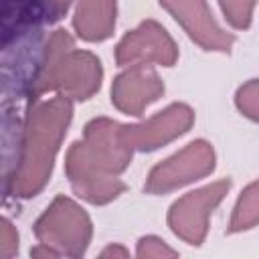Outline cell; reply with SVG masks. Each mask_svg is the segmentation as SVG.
<instances>
[{
    "instance_id": "13",
    "label": "cell",
    "mask_w": 259,
    "mask_h": 259,
    "mask_svg": "<svg viewBox=\"0 0 259 259\" xmlns=\"http://www.w3.org/2000/svg\"><path fill=\"white\" fill-rule=\"evenodd\" d=\"M255 227H259V178H255L241 190L233 206L227 233H245Z\"/></svg>"
},
{
    "instance_id": "15",
    "label": "cell",
    "mask_w": 259,
    "mask_h": 259,
    "mask_svg": "<svg viewBox=\"0 0 259 259\" xmlns=\"http://www.w3.org/2000/svg\"><path fill=\"white\" fill-rule=\"evenodd\" d=\"M235 107L243 117L259 123V79H249L237 87Z\"/></svg>"
},
{
    "instance_id": "9",
    "label": "cell",
    "mask_w": 259,
    "mask_h": 259,
    "mask_svg": "<svg viewBox=\"0 0 259 259\" xmlns=\"http://www.w3.org/2000/svg\"><path fill=\"white\" fill-rule=\"evenodd\" d=\"M176 20L186 36L208 53H231L235 34L227 32L214 18L206 0H158Z\"/></svg>"
},
{
    "instance_id": "2",
    "label": "cell",
    "mask_w": 259,
    "mask_h": 259,
    "mask_svg": "<svg viewBox=\"0 0 259 259\" xmlns=\"http://www.w3.org/2000/svg\"><path fill=\"white\" fill-rule=\"evenodd\" d=\"M103 81V65L97 55L75 47L65 28H55L42 38L26 101L45 95H63L71 101H87Z\"/></svg>"
},
{
    "instance_id": "17",
    "label": "cell",
    "mask_w": 259,
    "mask_h": 259,
    "mask_svg": "<svg viewBox=\"0 0 259 259\" xmlns=\"http://www.w3.org/2000/svg\"><path fill=\"white\" fill-rule=\"evenodd\" d=\"M16 253H18V231L8 219H2L0 221V255L4 259H10Z\"/></svg>"
},
{
    "instance_id": "5",
    "label": "cell",
    "mask_w": 259,
    "mask_h": 259,
    "mask_svg": "<svg viewBox=\"0 0 259 259\" xmlns=\"http://www.w3.org/2000/svg\"><path fill=\"white\" fill-rule=\"evenodd\" d=\"M217 168V154L210 142L198 138L184 148L152 166L146 176L144 190L148 194H168L210 176Z\"/></svg>"
},
{
    "instance_id": "8",
    "label": "cell",
    "mask_w": 259,
    "mask_h": 259,
    "mask_svg": "<svg viewBox=\"0 0 259 259\" xmlns=\"http://www.w3.org/2000/svg\"><path fill=\"white\" fill-rule=\"evenodd\" d=\"M194 119V109L188 103L174 101L144 121L123 123V138L134 152H154L184 136Z\"/></svg>"
},
{
    "instance_id": "4",
    "label": "cell",
    "mask_w": 259,
    "mask_h": 259,
    "mask_svg": "<svg viewBox=\"0 0 259 259\" xmlns=\"http://www.w3.org/2000/svg\"><path fill=\"white\" fill-rule=\"evenodd\" d=\"M231 186V178H221L178 196L166 214V223L172 235L190 247H200L206 241L210 217L225 200Z\"/></svg>"
},
{
    "instance_id": "3",
    "label": "cell",
    "mask_w": 259,
    "mask_h": 259,
    "mask_svg": "<svg viewBox=\"0 0 259 259\" xmlns=\"http://www.w3.org/2000/svg\"><path fill=\"white\" fill-rule=\"evenodd\" d=\"M32 231L38 243L53 247L61 257H81L89 249L93 223L77 200L57 194L34 221Z\"/></svg>"
},
{
    "instance_id": "10",
    "label": "cell",
    "mask_w": 259,
    "mask_h": 259,
    "mask_svg": "<svg viewBox=\"0 0 259 259\" xmlns=\"http://www.w3.org/2000/svg\"><path fill=\"white\" fill-rule=\"evenodd\" d=\"M166 87L160 75L150 65L123 67L111 81V105L125 113L140 117L148 105L164 95Z\"/></svg>"
},
{
    "instance_id": "20",
    "label": "cell",
    "mask_w": 259,
    "mask_h": 259,
    "mask_svg": "<svg viewBox=\"0 0 259 259\" xmlns=\"http://www.w3.org/2000/svg\"><path fill=\"white\" fill-rule=\"evenodd\" d=\"M30 257H51V259H55V257H61L53 247H49V245H45V243H36L32 249H30Z\"/></svg>"
},
{
    "instance_id": "19",
    "label": "cell",
    "mask_w": 259,
    "mask_h": 259,
    "mask_svg": "<svg viewBox=\"0 0 259 259\" xmlns=\"http://www.w3.org/2000/svg\"><path fill=\"white\" fill-rule=\"evenodd\" d=\"M99 257H103V259H115V257L125 259V257H130V251H127L123 245H119V243H111V245H107V247L99 253Z\"/></svg>"
},
{
    "instance_id": "18",
    "label": "cell",
    "mask_w": 259,
    "mask_h": 259,
    "mask_svg": "<svg viewBox=\"0 0 259 259\" xmlns=\"http://www.w3.org/2000/svg\"><path fill=\"white\" fill-rule=\"evenodd\" d=\"M75 0H40L42 4V14H45V22L47 24H55L59 22L67 12L69 8L73 6Z\"/></svg>"
},
{
    "instance_id": "12",
    "label": "cell",
    "mask_w": 259,
    "mask_h": 259,
    "mask_svg": "<svg viewBox=\"0 0 259 259\" xmlns=\"http://www.w3.org/2000/svg\"><path fill=\"white\" fill-rule=\"evenodd\" d=\"M45 22L40 0H2V47L40 32Z\"/></svg>"
},
{
    "instance_id": "7",
    "label": "cell",
    "mask_w": 259,
    "mask_h": 259,
    "mask_svg": "<svg viewBox=\"0 0 259 259\" xmlns=\"http://www.w3.org/2000/svg\"><path fill=\"white\" fill-rule=\"evenodd\" d=\"M178 61V45L170 32L154 18L142 20L136 28L125 32L115 45L117 67L150 65L174 67Z\"/></svg>"
},
{
    "instance_id": "1",
    "label": "cell",
    "mask_w": 259,
    "mask_h": 259,
    "mask_svg": "<svg viewBox=\"0 0 259 259\" xmlns=\"http://www.w3.org/2000/svg\"><path fill=\"white\" fill-rule=\"evenodd\" d=\"M73 103L63 95L30 99L16 119V152L6 162V194L32 198L51 180L57 154L73 121Z\"/></svg>"
},
{
    "instance_id": "14",
    "label": "cell",
    "mask_w": 259,
    "mask_h": 259,
    "mask_svg": "<svg viewBox=\"0 0 259 259\" xmlns=\"http://www.w3.org/2000/svg\"><path fill=\"white\" fill-rule=\"evenodd\" d=\"M257 2L259 0H219V6L225 20L235 30H249Z\"/></svg>"
},
{
    "instance_id": "6",
    "label": "cell",
    "mask_w": 259,
    "mask_h": 259,
    "mask_svg": "<svg viewBox=\"0 0 259 259\" xmlns=\"http://www.w3.org/2000/svg\"><path fill=\"white\" fill-rule=\"evenodd\" d=\"M69 152L77 154L89 166L111 174L121 176L134 158V150L123 138V123L111 117H93L83 127V138L69 146Z\"/></svg>"
},
{
    "instance_id": "16",
    "label": "cell",
    "mask_w": 259,
    "mask_h": 259,
    "mask_svg": "<svg viewBox=\"0 0 259 259\" xmlns=\"http://www.w3.org/2000/svg\"><path fill=\"white\" fill-rule=\"evenodd\" d=\"M136 257H140V259H170V257H178V251L172 249L158 235H144L136 243Z\"/></svg>"
},
{
    "instance_id": "11",
    "label": "cell",
    "mask_w": 259,
    "mask_h": 259,
    "mask_svg": "<svg viewBox=\"0 0 259 259\" xmlns=\"http://www.w3.org/2000/svg\"><path fill=\"white\" fill-rule=\"evenodd\" d=\"M117 22V0H77L73 30L85 42L107 40Z\"/></svg>"
}]
</instances>
